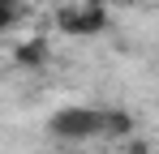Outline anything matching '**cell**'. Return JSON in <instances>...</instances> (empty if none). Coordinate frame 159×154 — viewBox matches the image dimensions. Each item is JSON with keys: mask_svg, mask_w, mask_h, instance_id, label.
<instances>
[{"mask_svg": "<svg viewBox=\"0 0 159 154\" xmlns=\"http://www.w3.org/2000/svg\"><path fill=\"white\" fill-rule=\"evenodd\" d=\"M125 154H151V137H125Z\"/></svg>", "mask_w": 159, "mask_h": 154, "instance_id": "5b68a950", "label": "cell"}, {"mask_svg": "<svg viewBox=\"0 0 159 154\" xmlns=\"http://www.w3.org/2000/svg\"><path fill=\"white\" fill-rule=\"evenodd\" d=\"M52 133L60 141H90V137H99V111L95 107H60L52 116Z\"/></svg>", "mask_w": 159, "mask_h": 154, "instance_id": "7a4b0ae2", "label": "cell"}, {"mask_svg": "<svg viewBox=\"0 0 159 154\" xmlns=\"http://www.w3.org/2000/svg\"><path fill=\"white\" fill-rule=\"evenodd\" d=\"M17 17H22V9H0V34H4V30H13Z\"/></svg>", "mask_w": 159, "mask_h": 154, "instance_id": "8992f818", "label": "cell"}, {"mask_svg": "<svg viewBox=\"0 0 159 154\" xmlns=\"http://www.w3.org/2000/svg\"><path fill=\"white\" fill-rule=\"evenodd\" d=\"M99 133L125 141V137L138 133V120H133V111H125V107H112V111H99Z\"/></svg>", "mask_w": 159, "mask_h": 154, "instance_id": "277c9868", "label": "cell"}, {"mask_svg": "<svg viewBox=\"0 0 159 154\" xmlns=\"http://www.w3.org/2000/svg\"><path fill=\"white\" fill-rule=\"evenodd\" d=\"M112 13H107L103 0H86V4H65L56 9V30L69 34V39H90V34H103Z\"/></svg>", "mask_w": 159, "mask_h": 154, "instance_id": "6da1fadb", "label": "cell"}, {"mask_svg": "<svg viewBox=\"0 0 159 154\" xmlns=\"http://www.w3.org/2000/svg\"><path fill=\"white\" fill-rule=\"evenodd\" d=\"M48 60H52V43L43 34H26V39L13 43V64L17 69H48Z\"/></svg>", "mask_w": 159, "mask_h": 154, "instance_id": "3957f363", "label": "cell"}, {"mask_svg": "<svg viewBox=\"0 0 159 154\" xmlns=\"http://www.w3.org/2000/svg\"><path fill=\"white\" fill-rule=\"evenodd\" d=\"M112 4H125V9H133V4H142V0H112Z\"/></svg>", "mask_w": 159, "mask_h": 154, "instance_id": "ba28073f", "label": "cell"}, {"mask_svg": "<svg viewBox=\"0 0 159 154\" xmlns=\"http://www.w3.org/2000/svg\"><path fill=\"white\" fill-rule=\"evenodd\" d=\"M0 9H22V0H0Z\"/></svg>", "mask_w": 159, "mask_h": 154, "instance_id": "52a82bcc", "label": "cell"}]
</instances>
